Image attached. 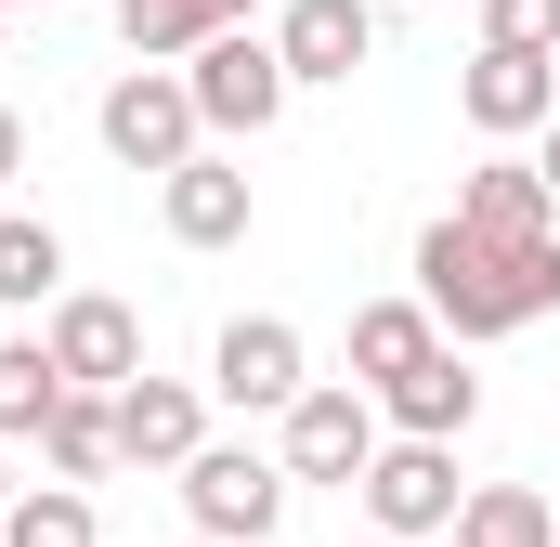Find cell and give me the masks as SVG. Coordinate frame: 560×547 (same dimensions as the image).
I'll list each match as a JSON object with an SVG mask.
<instances>
[{"mask_svg":"<svg viewBox=\"0 0 560 547\" xmlns=\"http://www.w3.org/2000/svg\"><path fill=\"white\" fill-rule=\"evenodd\" d=\"M183 92H196V118H209V131L248 143V131H275V118H287V92H300V79H287L275 26H222V39H196Z\"/></svg>","mask_w":560,"mask_h":547,"instance_id":"7a4b0ae2","label":"cell"},{"mask_svg":"<svg viewBox=\"0 0 560 547\" xmlns=\"http://www.w3.org/2000/svg\"><path fill=\"white\" fill-rule=\"evenodd\" d=\"M418 300L456 339H509V326L560 313V235H495V222H456L443 209L418 235Z\"/></svg>","mask_w":560,"mask_h":547,"instance_id":"6da1fadb","label":"cell"},{"mask_svg":"<svg viewBox=\"0 0 560 547\" xmlns=\"http://www.w3.org/2000/svg\"><path fill=\"white\" fill-rule=\"evenodd\" d=\"M39 469L52 482H105L118 469V392H66V405L39 417Z\"/></svg>","mask_w":560,"mask_h":547,"instance_id":"2e32d148","label":"cell"},{"mask_svg":"<svg viewBox=\"0 0 560 547\" xmlns=\"http://www.w3.org/2000/svg\"><path fill=\"white\" fill-rule=\"evenodd\" d=\"M156 209H170V235H183V248H235V235H248V170L196 143L183 170H156Z\"/></svg>","mask_w":560,"mask_h":547,"instance_id":"7c38bea8","label":"cell"},{"mask_svg":"<svg viewBox=\"0 0 560 547\" xmlns=\"http://www.w3.org/2000/svg\"><path fill=\"white\" fill-rule=\"evenodd\" d=\"M0 496H13V482H0Z\"/></svg>","mask_w":560,"mask_h":547,"instance_id":"83f0119b","label":"cell"},{"mask_svg":"<svg viewBox=\"0 0 560 547\" xmlns=\"http://www.w3.org/2000/svg\"><path fill=\"white\" fill-rule=\"evenodd\" d=\"M13 170H26V118L0 105V183H13Z\"/></svg>","mask_w":560,"mask_h":547,"instance_id":"603a6c76","label":"cell"},{"mask_svg":"<svg viewBox=\"0 0 560 547\" xmlns=\"http://www.w3.org/2000/svg\"><path fill=\"white\" fill-rule=\"evenodd\" d=\"M261 0H118V39H131L143 66H170V53H196V39H222V26H248Z\"/></svg>","mask_w":560,"mask_h":547,"instance_id":"e0dca14e","label":"cell"},{"mask_svg":"<svg viewBox=\"0 0 560 547\" xmlns=\"http://www.w3.org/2000/svg\"><path fill=\"white\" fill-rule=\"evenodd\" d=\"M482 39H522V53H560V0H482Z\"/></svg>","mask_w":560,"mask_h":547,"instance_id":"7402d4cb","label":"cell"},{"mask_svg":"<svg viewBox=\"0 0 560 547\" xmlns=\"http://www.w3.org/2000/svg\"><path fill=\"white\" fill-rule=\"evenodd\" d=\"M352 496H365V522H378V535H443V522H456V496H469V482H456V443H418V430H405V443H378V456H365V482H352Z\"/></svg>","mask_w":560,"mask_h":547,"instance_id":"52a82bcc","label":"cell"},{"mask_svg":"<svg viewBox=\"0 0 560 547\" xmlns=\"http://www.w3.org/2000/svg\"><path fill=\"white\" fill-rule=\"evenodd\" d=\"M456 105H469V131L482 143H522L560 118V53H522V39H482L469 53V79H456Z\"/></svg>","mask_w":560,"mask_h":547,"instance_id":"ba28073f","label":"cell"},{"mask_svg":"<svg viewBox=\"0 0 560 547\" xmlns=\"http://www.w3.org/2000/svg\"><path fill=\"white\" fill-rule=\"evenodd\" d=\"M378 547H405V535H378Z\"/></svg>","mask_w":560,"mask_h":547,"instance_id":"4316f807","label":"cell"},{"mask_svg":"<svg viewBox=\"0 0 560 547\" xmlns=\"http://www.w3.org/2000/svg\"><path fill=\"white\" fill-rule=\"evenodd\" d=\"M0 547H105V522H92L79 482H26V496L0 509Z\"/></svg>","mask_w":560,"mask_h":547,"instance_id":"44dd1931","label":"cell"},{"mask_svg":"<svg viewBox=\"0 0 560 547\" xmlns=\"http://www.w3.org/2000/svg\"><path fill=\"white\" fill-rule=\"evenodd\" d=\"M0 13H26V0H0Z\"/></svg>","mask_w":560,"mask_h":547,"instance_id":"484cf974","label":"cell"},{"mask_svg":"<svg viewBox=\"0 0 560 547\" xmlns=\"http://www.w3.org/2000/svg\"><path fill=\"white\" fill-rule=\"evenodd\" d=\"M92 131H105V156H118V170H183V156L209 143V118H196V92H183L170 66H131V79L92 105Z\"/></svg>","mask_w":560,"mask_h":547,"instance_id":"277c9868","label":"cell"},{"mask_svg":"<svg viewBox=\"0 0 560 547\" xmlns=\"http://www.w3.org/2000/svg\"><path fill=\"white\" fill-rule=\"evenodd\" d=\"M39 339H52L66 392H118V379H143V313H131V300H105V287H66Z\"/></svg>","mask_w":560,"mask_h":547,"instance_id":"9c48e42d","label":"cell"},{"mask_svg":"<svg viewBox=\"0 0 560 547\" xmlns=\"http://www.w3.org/2000/svg\"><path fill=\"white\" fill-rule=\"evenodd\" d=\"M418 352H443V313H430V300H365V313H352V379H365V392H392Z\"/></svg>","mask_w":560,"mask_h":547,"instance_id":"9a60e30c","label":"cell"},{"mask_svg":"<svg viewBox=\"0 0 560 547\" xmlns=\"http://www.w3.org/2000/svg\"><path fill=\"white\" fill-rule=\"evenodd\" d=\"M39 300H66V235L0 209V313H39Z\"/></svg>","mask_w":560,"mask_h":547,"instance_id":"d6986e66","label":"cell"},{"mask_svg":"<svg viewBox=\"0 0 560 547\" xmlns=\"http://www.w3.org/2000/svg\"><path fill=\"white\" fill-rule=\"evenodd\" d=\"M456 547H560V509L535 482H469L456 496Z\"/></svg>","mask_w":560,"mask_h":547,"instance_id":"ac0fdd59","label":"cell"},{"mask_svg":"<svg viewBox=\"0 0 560 547\" xmlns=\"http://www.w3.org/2000/svg\"><path fill=\"white\" fill-rule=\"evenodd\" d=\"M378 417H392V430H418V443H456V430L482 417V379H469V365H456V339H443V352H418V365L378 392Z\"/></svg>","mask_w":560,"mask_h":547,"instance_id":"4fadbf2b","label":"cell"},{"mask_svg":"<svg viewBox=\"0 0 560 547\" xmlns=\"http://www.w3.org/2000/svg\"><path fill=\"white\" fill-rule=\"evenodd\" d=\"M183 509H196V535L261 547L287 522V456H261V443H196L183 456Z\"/></svg>","mask_w":560,"mask_h":547,"instance_id":"3957f363","label":"cell"},{"mask_svg":"<svg viewBox=\"0 0 560 547\" xmlns=\"http://www.w3.org/2000/svg\"><path fill=\"white\" fill-rule=\"evenodd\" d=\"M183 547H235V535H183Z\"/></svg>","mask_w":560,"mask_h":547,"instance_id":"d4e9b609","label":"cell"},{"mask_svg":"<svg viewBox=\"0 0 560 547\" xmlns=\"http://www.w3.org/2000/svg\"><path fill=\"white\" fill-rule=\"evenodd\" d=\"M66 405V365L52 339H0V443H39V417Z\"/></svg>","mask_w":560,"mask_h":547,"instance_id":"ffe728a7","label":"cell"},{"mask_svg":"<svg viewBox=\"0 0 560 547\" xmlns=\"http://www.w3.org/2000/svg\"><path fill=\"white\" fill-rule=\"evenodd\" d=\"M275 53H287V79H365L378 66V13L365 0H287Z\"/></svg>","mask_w":560,"mask_h":547,"instance_id":"8fae6325","label":"cell"},{"mask_svg":"<svg viewBox=\"0 0 560 547\" xmlns=\"http://www.w3.org/2000/svg\"><path fill=\"white\" fill-rule=\"evenodd\" d=\"M196 443H209V392H196V379H156V365L118 379V456H131V469H183Z\"/></svg>","mask_w":560,"mask_h":547,"instance_id":"30bf717a","label":"cell"},{"mask_svg":"<svg viewBox=\"0 0 560 547\" xmlns=\"http://www.w3.org/2000/svg\"><path fill=\"white\" fill-rule=\"evenodd\" d=\"M313 352H300V326L287 313H235L222 339H209V405H235V417H287L313 379H300Z\"/></svg>","mask_w":560,"mask_h":547,"instance_id":"5b68a950","label":"cell"},{"mask_svg":"<svg viewBox=\"0 0 560 547\" xmlns=\"http://www.w3.org/2000/svg\"><path fill=\"white\" fill-rule=\"evenodd\" d=\"M456 222H495V235H560V196L535 156H482L469 183H456Z\"/></svg>","mask_w":560,"mask_h":547,"instance_id":"5bb4252c","label":"cell"},{"mask_svg":"<svg viewBox=\"0 0 560 547\" xmlns=\"http://www.w3.org/2000/svg\"><path fill=\"white\" fill-rule=\"evenodd\" d=\"M535 170H548V196H560V118H548V131H535Z\"/></svg>","mask_w":560,"mask_h":547,"instance_id":"cb8c5ba5","label":"cell"},{"mask_svg":"<svg viewBox=\"0 0 560 547\" xmlns=\"http://www.w3.org/2000/svg\"><path fill=\"white\" fill-rule=\"evenodd\" d=\"M287 482H339V496H352V482H365V456H378V392H365V379H352V392H326V379H313V392H300V405H287Z\"/></svg>","mask_w":560,"mask_h":547,"instance_id":"8992f818","label":"cell"}]
</instances>
